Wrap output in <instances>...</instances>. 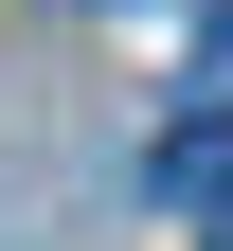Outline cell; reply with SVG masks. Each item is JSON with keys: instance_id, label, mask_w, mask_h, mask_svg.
Returning <instances> with one entry per match:
<instances>
[{"instance_id": "cell-1", "label": "cell", "mask_w": 233, "mask_h": 251, "mask_svg": "<svg viewBox=\"0 0 233 251\" xmlns=\"http://www.w3.org/2000/svg\"><path fill=\"white\" fill-rule=\"evenodd\" d=\"M144 179H161V215H233V108H180Z\"/></svg>"}, {"instance_id": "cell-2", "label": "cell", "mask_w": 233, "mask_h": 251, "mask_svg": "<svg viewBox=\"0 0 233 251\" xmlns=\"http://www.w3.org/2000/svg\"><path fill=\"white\" fill-rule=\"evenodd\" d=\"M180 90H197V108H233V0L197 18V72H180Z\"/></svg>"}, {"instance_id": "cell-3", "label": "cell", "mask_w": 233, "mask_h": 251, "mask_svg": "<svg viewBox=\"0 0 233 251\" xmlns=\"http://www.w3.org/2000/svg\"><path fill=\"white\" fill-rule=\"evenodd\" d=\"M90 18H126V0H90Z\"/></svg>"}]
</instances>
